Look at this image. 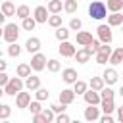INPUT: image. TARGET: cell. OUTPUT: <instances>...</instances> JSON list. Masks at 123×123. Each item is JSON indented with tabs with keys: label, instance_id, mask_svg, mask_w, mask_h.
<instances>
[{
	"label": "cell",
	"instance_id": "1",
	"mask_svg": "<svg viewBox=\"0 0 123 123\" xmlns=\"http://www.w3.org/2000/svg\"><path fill=\"white\" fill-rule=\"evenodd\" d=\"M88 15H90V19H96V21L108 17V6H106V2L92 0L88 4Z\"/></svg>",
	"mask_w": 123,
	"mask_h": 123
},
{
	"label": "cell",
	"instance_id": "2",
	"mask_svg": "<svg viewBox=\"0 0 123 123\" xmlns=\"http://www.w3.org/2000/svg\"><path fill=\"white\" fill-rule=\"evenodd\" d=\"M25 88V81L17 75V77H10V81L6 83V86H4V92L8 94V96H15L19 90H23Z\"/></svg>",
	"mask_w": 123,
	"mask_h": 123
},
{
	"label": "cell",
	"instance_id": "3",
	"mask_svg": "<svg viewBox=\"0 0 123 123\" xmlns=\"http://www.w3.org/2000/svg\"><path fill=\"white\" fill-rule=\"evenodd\" d=\"M8 44H12V42H17V38H19V27L15 25V23H8L6 27H4V37H2Z\"/></svg>",
	"mask_w": 123,
	"mask_h": 123
},
{
	"label": "cell",
	"instance_id": "4",
	"mask_svg": "<svg viewBox=\"0 0 123 123\" xmlns=\"http://www.w3.org/2000/svg\"><path fill=\"white\" fill-rule=\"evenodd\" d=\"M31 67H33V71H42V69H46V56L42 54V52H35L33 56H31Z\"/></svg>",
	"mask_w": 123,
	"mask_h": 123
},
{
	"label": "cell",
	"instance_id": "5",
	"mask_svg": "<svg viewBox=\"0 0 123 123\" xmlns=\"http://www.w3.org/2000/svg\"><path fill=\"white\" fill-rule=\"evenodd\" d=\"M96 35H98V38H100V42H110L111 44V40H113V35H111V27L110 25H98L96 27Z\"/></svg>",
	"mask_w": 123,
	"mask_h": 123
},
{
	"label": "cell",
	"instance_id": "6",
	"mask_svg": "<svg viewBox=\"0 0 123 123\" xmlns=\"http://www.w3.org/2000/svg\"><path fill=\"white\" fill-rule=\"evenodd\" d=\"M83 98H85V102H86V106L88 104H94V106H98L100 102H102V96H100V90H94V88H86V92L83 94Z\"/></svg>",
	"mask_w": 123,
	"mask_h": 123
},
{
	"label": "cell",
	"instance_id": "7",
	"mask_svg": "<svg viewBox=\"0 0 123 123\" xmlns=\"http://www.w3.org/2000/svg\"><path fill=\"white\" fill-rule=\"evenodd\" d=\"M58 50H60V54H62L63 58H73V56H75V52H77L75 44H73V42H69V40H62Z\"/></svg>",
	"mask_w": 123,
	"mask_h": 123
},
{
	"label": "cell",
	"instance_id": "8",
	"mask_svg": "<svg viewBox=\"0 0 123 123\" xmlns=\"http://www.w3.org/2000/svg\"><path fill=\"white\" fill-rule=\"evenodd\" d=\"M33 17L37 19V23H46L48 17H50V12H48L46 6H37L35 12H33Z\"/></svg>",
	"mask_w": 123,
	"mask_h": 123
},
{
	"label": "cell",
	"instance_id": "9",
	"mask_svg": "<svg viewBox=\"0 0 123 123\" xmlns=\"http://www.w3.org/2000/svg\"><path fill=\"white\" fill-rule=\"evenodd\" d=\"M40 46H42V42H40V38H38V37H29V38H27V42H25V50H27L29 54L40 52Z\"/></svg>",
	"mask_w": 123,
	"mask_h": 123
},
{
	"label": "cell",
	"instance_id": "10",
	"mask_svg": "<svg viewBox=\"0 0 123 123\" xmlns=\"http://www.w3.org/2000/svg\"><path fill=\"white\" fill-rule=\"evenodd\" d=\"M102 77H104V83L111 86V85H115V83H117L119 73H117L113 67H106V69H104V73H102Z\"/></svg>",
	"mask_w": 123,
	"mask_h": 123
},
{
	"label": "cell",
	"instance_id": "11",
	"mask_svg": "<svg viewBox=\"0 0 123 123\" xmlns=\"http://www.w3.org/2000/svg\"><path fill=\"white\" fill-rule=\"evenodd\" d=\"M62 79H63V83H65V85H73V83L79 79L77 69H73V67H65V69L62 71Z\"/></svg>",
	"mask_w": 123,
	"mask_h": 123
},
{
	"label": "cell",
	"instance_id": "12",
	"mask_svg": "<svg viewBox=\"0 0 123 123\" xmlns=\"http://www.w3.org/2000/svg\"><path fill=\"white\" fill-rule=\"evenodd\" d=\"M29 104H31V94H29V92L19 90V92L15 94V106L23 110V108H29Z\"/></svg>",
	"mask_w": 123,
	"mask_h": 123
},
{
	"label": "cell",
	"instance_id": "13",
	"mask_svg": "<svg viewBox=\"0 0 123 123\" xmlns=\"http://www.w3.org/2000/svg\"><path fill=\"white\" fill-rule=\"evenodd\" d=\"M85 119L86 121H98L100 119V108L94 104H88V108H85Z\"/></svg>",
	"mask_w": 123,
	"mask_h": 123
},
{
	"label": "cell",
	"instance_id": "14",
	"mask_svg": "<svg viewBox=\"0 0 123 123\" xmlns=\"http://www.w3.org/2000/svg\"><path fill=\"white\" fill-rule=\"evenodd\" d=\"M75 90L73 88H63L62 92H60V102L62 104H65V106H69V104H73V100H75Z\"/></svg>",
	"mask_w": 123,
	"mask_h": 123
},
{
	"label": "cell",
	"instance_id": "15",
	"mask_svg": "<svg viewBox=\"0 0 123 123\" xmlns=\"http://www.w3.org/2000/svg\"><path fill=\"white\" fill-rule=\"evenodd\" d=\"M92 38H94V37H92L90 31H77V44H79V46H86Z\"/></svg>",
	"mask_w": 123,
	"mask_h": 123
},
{
	"label": "cell",
	"instance_id": "16",
	"mask_svg": "<svg viewBox=\"0 0 123 123\" xmlns=\"http://www.w3.org/2000/svg\"><path fill=\"white\" fill-rule=\"evenodd\" d=\"M40 86V77H37V75H29V77H25V88L27 90H37Z\"/></svg>",
	"mask_w": 123,
	"mask_h": 123
},
{
	"label": "cell",
	"instance_id": "17",
	"mask_svg": "<svg viewBox=\"0 0 123 123\" xmlns=\"http://www.w3.org/2000/svg\"><path fill=\"white\" fill-rule=\"evenodd\" d=\"M90 56H92V54H90V52L83 46V48H79V50L75 52V56H73V58L77 60V63H86V62L90 60Z\"/></svg>",
	"mask_w": 123,
	"mask_h": 123
},
{
	"label": "cell",
	"instance_id": "18",
	"mask_svg": "<svg viewBox=\"0 0 123 123\" xmlns=\"http://www.w3.org/2000/svg\"><path fill=\"white\" fill-rule=\"evenodd\" d=\"M0 10H2V13L6 15V17H12V15H15V6H13V2H10V0H4L2 2V6H0Z\"/></svg>",
	"mask_w": 123,
	"mask_h": 123
},
{
	"label": "cell",
	"instance_id": "19",
	"mask_svg": "<svg viewBox=\"0 0 123 123\" xmlns=\"http://www.w3.org/2000/svg\"><path fill=\"white\" fill-rule=\"evenodd\" d=\"M46 8H48L50 13H62L63 2H62V0H48V2H46Z\"/></svg>",
	"mask_w": 123,
	"mask_h": 123
},
{
	"label": "cell",
	"instance_id": "20",
	"mask_svg": "<svg viewBox=\"0 0 123 123\" xmlns=\"http://www.w3.org/2000/svg\"><path fill=\"white\" fill-rule=\"evenodd\" d=\"M121 23H123L121 12H111V13L108 15V25H110V27H117V25H121Z\"/></svg>",
	"mask_w": 123,
	"mask_h": 123
},
{
	"label": "cell",
	"instance_id": "21",
	"mask_svg": "<svg viewBox=\"0 0 123 123\" xmlns=\"http://www.w3.org/2000/svg\"><path fill=\"white\" fill-rule=\"evenodd\" d=\"M77 10H79V2H77V0H63V12H65V13L73 15Z\"/></svg>",
	"mask_w": 123,
	"mask_h": 123
},
{
	"label": "cell",
	"instance_id": "22",
	"mask_svg": "<svg viewBox=\"0 0 123 123\" xmlns=\"http://www.w3.org/2000/svg\"><path fill=\"white\" fill-rule=\"evenodd\" d=\"M69 33H71V29L62 25V27H58V29H56V33H54V35H56V38L62 42V40H69Z\"/></svg>",
	"mask_w": 123,
	"mask_h": 123
},
{
	"label": "cell",
	"instance_id": "23",
	"mask_svg": "<svg viewBox=\"0 0 123 123\" xmlns=\"http://www.w3.org/2000/svg\"><path fill=\"white\" fill-rule=\"evenodd\" d=\"M31 63H19L17 65V69H15V75H19L21 79H25V77H29L31 75Z\"/></svg>",
	"mask_w": 123,
	"mask_h": 123
},
{
	"label": "cell",
	"instance_id": "24",
	"mask_svg": "<svg viewBox=\"0 0 123 123\" xmlns=\"http://www.w3.org/2000/svg\"><path fill=\"white\" fill-rule=\"evenodd\" d=\"M100 110L104 111V113H113L117 108H115V104H113V98H110V100H102L100 102Z\"/></svg>",
	"mask_w": 123,
	"mask_h": 123
},
{
	"label": "cell",
	"instance_id": "25",
	"mask_svg": "<svg viewBox=\"0 0 123 123\" xmlns=\"http://www.w3.org/2000/svg\"><path fill=\"white\" fill-rule=\"evenodd\" d=\"M121 62H123V48H117V50H113L110 54V63L111 65H119Z\"/></svg>",
	"mask_w": 123,
	"mask_h": 123
},
{
	"label": "cell",
	"instance_id": "26",
	"mask_svg": "<svg viewBox=\"0 0 123 123\" xmlns=\"http://www.w3.org/2000/svg\"><path fill=\"white\" fill-rule=\"evenodd\" d=\"M88 86H90V88H94V90H102V88L106 86L104 77H92V79L88 81Z\"/></svg>",
	"mask_w": 123,
	"mask_h": 123
},
{
	"label": "cell",
	"instance_id": "27",
	"mask_svg": "<svg viewBox=\"0 0 123 123\" xmlns=\"http://www.w3.org/2000/svg\"><path fill=\"white\" fill-rule=\"evenodd\" d=\"M86 88H88V83H85V81H81V79H77V81L73 83V90H75V94H85Z\"/></svg>",
	"mask_w": 123,
	"mask_h": 123
},
{
	"label": "cell",
	"instance_id": "28",
	"mask_svg": "<svg viewBox=\"0 0 123 123\" xmlns=\"http://www.w3.org/2000/svg\"><path fill=\"white\" fill-rule=\"evenodd\" d=\"M106 6H108V12H121L123 10V0H108Z\"/></svg>",
	"mask_w": 123,
	"mask_h": 123
},
{
	"label": "cell",
	"instance_id": "29",
	"mask_svg": "<svg viewBox=\"0 0 123 123\" xmlns=\"http://www.w3.org/2000/svg\"><path fill=\"white\" fill-rule=\"evenodd\" d=\"M15 15H17L19 19H25V17H29V15H31V10H29V6H27V4H21V6H17V10H15Z\"/></svg>",
	"mask_w": 123,
	"mask_h": 123
},
{
	"label": "cell",
	"instance_id": "30",
	"mask_svg": "<svg viewBox=\"0 0 123 123\" xmlns=\"http://www.w3.org/2000/svg\"><path fill=\"white\" fill-rule=\"evenodd\" d=\"M46 23H48L50 27L58 29V27H62V15H60V13H50V17H48Z\"/></svg>",
	"mask_w": 123,
	"mask_h": 123
},
{
	"label": "cell",
	"instance_id": "31",
	"mask_svg": "<svg viewBox=\"0 0 123 123\" xmlns=\"http://www.w3.org/2000/svg\"><path fill=\"white\" fill-rule=\"evenodd\" d=\"M21 27L25 29V31H33L35 27H37V19L35 17H25V19H21Z\"/></svg>",
	"mask_w": 123,
	"mask_h": 123
},
{
	"label": "cell",
	"instance_id": "32",
	"mask_svg": "<svg viewBox=\"0 0 123 123\" xmlns=\"http://www.w3.org/2000/svg\"><path fill=\"white\" fill-rule=\"evenodd\" d=\"M19 54H21V46H19L17 42H12V44L8 46V56H10V58H19Z\"/></svg>",
	"mask_w": 123,
	"mask_h": 123
},
{
	"label": "cell",
	"instance_id": "33",
	"mask_svg": "<svg viewBox=\"0 0 123 123\" xmlns=\"http://www.w3.org/2000/svg\"><path fill=\"white\" fill-rule=\"evenodd\" d=\"M46 69H48L50 73H58V71L62 69V63H60L58 60H46Z\"/></svg>",
	"mask_w": 123,
	"mask_h": 123
},
{
	"label": "cell",
	"instance_id": "34",
	"mask_svg": "<svg viewBox=\"0 0 123 123\" xmlns=\"http://www.w3.org/2000/svg\"><path fill=\"white\" fill-rule=\"evenodd\" d=\"M100 44H102V42H100V38H92V40H90V42H88L85 48H86L90 54H96V52L100 50Z\"/></svg>",
	"mask_w": 123,
	"mask_h": 123
},
{
	"label": "cell",
	"instance_id": "35",
	"mask_svg": "<svg viewBox=\"0 0 123 123\" xmlns=\"http://www.w3.org/2000/svg\"><path fill=\"white\" fill-rule=\"evenodd\" d=\"M48 96H50V92H48V88H42V86H38V88L35 90V98H37V100H40V102H44V100H48Z\"/></svg>",
	"mask_w": 123,
	"mask_h": 123
},
{
	"label": "cell",
	"instance_id": "36",
	"mask_svg": "<svg viewBox=\"0 0 123 123\" xmlns=\"http://www.w3.org/2000/svg\"><path fill=\"white\" fill-rule=\"evenodd\" d=\"M100 96H102V100H110V98H115V92L111 90L110 85H106V86L100 90Z\"/></svg>",
	"mask_w": 123,
	"mask_h": 123
},
{
	"label": "cell",
	"instance_id": "37",
	"mask_svg": "<svg viewBox=\"0 0 123 123\" xmlns=\"http://www.w3.org/2000/svg\"><path fill=\"white\" fill-rule=\"evenodd\" d=\"M94 58H96V63H100V65H106V63L110 62V56L104 54V52H100V50L94 54Z\"/></svg>",
	"mask_w": 123,
	"mask_h": 123
},
{
	"label": "cell",
	"instance_id": "38",
	"mask_svg": "<svg viewBox=\"0 0 123 123\" xmlns=\"http://www.w3.org/2000/svg\"><path fill=\"white\" fill-rule=\"evenodd\" d=\"M81 27H83V21H81L79 17H71V21H69V29H71V31H81Z\"/></svg>",
	"mask_w": 123,
	"mask_h": 123
},
{
	"label": "cell",
	"instance_id": "39",
	"mask_svg": "<svg viewBox=\"0 0 123 123\" xmlns=\"http://www.w3.org/2000/svg\"><path fill=\"white\" fill-rule=\"evenodd\" d=\"M29 110H31V113H33V115H35V113H40V111H42L40 100H33V102L29 104Z\"/></svg>",
	"mask_w": 123,
	"mask_h": 123
},
{
	"label": "cell",
	"instance_id": "40",
	"mask_svg": "<svg viewBox=\"0 0 123 123\" xmlns=\"http://www.w3.org/2000/svg\"><path fill=\"white\" fill-rule=\"evenodd\" d=\"M10 115H12V106L2 104V108H0V119H8Z\"/></svg>",
	"mask_w": 123,
	"mask_h": 123
},
{
	"label": "cell",
	"instance_id": "41",
	"mask_svg": "<svg viewBox=\"0 0 123 123\" xmlns=\"http://www.w3.org/2000/svg\"><path fill=\"white\" fill-rule=\"evenodd\" d=\"M42 113H44V117H46V121H48V123H50V121H56V113H54V110H52V108L42 110Z\"/></svg>",
	"mask_w": 123,
	"mask_h": 123
},
{
	"label": "cell",
	"instance_id": "42",
	"mask_svg": "<svg viewBox=\"0 0 123 123\" xmlns=\"http://www.w3.org/2000/svg\"><path fill=\"white\" fill-rule=\"evenodd\" d=\"M71 119H69V115L65 113V111H62V113H56V123H69Z\"/></svg>",
	"mask_w": 123,
	"mask_h": 123
},
{
	"label": "cell",
	"instance_id": "43",
	"mask_svg": "<svg viewBox=\"0 0 123 123\" xmlns=\"http://www.w3.org/2000/svg\"><path fill=\"white\" fill-rule=\"evenodd\" d=\"M50 108L54 110V113H62V111H65V110H67V108H65V104H62V102H60V104H52Z\"/></svg>",
	"mask_w": 123,
	"mask_h": 123
},
{
	"label": "cell",
	"instance_id": "44",
	"mask_svg": "<svg viewBox=\"0 0 123 123\" xmlns=\"http://www.w3.org/2000/svg\"><path fill=\"white\" fill-rule=\"evenodd\" d=\"M33 123H48V121H46L44 113L40 111V113H35V115H33Z\"/></svg>",
	"mask_w": 123,
	"mask_h": 123
},
{
	"label": "cell",
	"instance_id": "45",
	"mask_svg": "<svg viewBox=\"0 0 123 123\" xmlns=\"http://www.w3.org/2000/svg\"><path fill=\"white\" fill-rule=\"evenodd\" d=\"M100 52H104V54H108V56H110V54H111L113 50H111L110 42H102V44H100Z\"/></svg>",
	"mask_w": 123,
	"mask_h": 123
},
{
	"label": "cell",
	"instance_id": "46",
	"mask_svg": "<svg viewBox=\"0 0 123 123\" xmlns=\"http://www.w3.org/2000/svg\"><path fill=\"white\" fill-rule=\"evenodd\" d=\"M98 121L100 123H113V117H111V113H104V115H100Z\"/></svg>",
	"mask_w": 123,
	"mask_h": 123
},
{
	"label": "cell",
	"instance_id": "47",
	"mask_svg": "<svg viewBox=\"0 0 123 123\" xmlns=\"http://www.w3.org/2000/svg\"><path fill=\"white\" fill-rule=\"evenodd\" d=\"M8 81H10V77L6 75V71H0V86H6Z\"/></svg>",
	"mask_w": 123,
	"mask_h": 123
},
{
	"label": "cell",
	"instance_id": "48",
	"mask_svg": "<svg viewBox=\"0 0 123 123\" xmlns=\"http://www.w3.org/2000/svg\"><path fill=\"white\" fill-rule=\"evenodd\" d=\"M117 121H121V123H123V106H121V108H117Z\"/></svg>",
	"mask_w": 123,
	"mask_h": 123
},
{
	"label": "cell",
	"instance_id": "49",
	"mask_svg": "<svg viewBox=\"0 0 123 123\" xmlns=\"http://www.w3.org/2000/svg\"><path fill=\"white\" fill-rule=\"evenodd\" d=\"M6 67H8V63H6L2 58H0V71H6Z\"/></svg>",
	"mask_w": 123,
	"mask_h": 123
},
{
	"label": "cell",
	"instance_id": "50",
	"mask_svg": "<svg viewBox=\"0 0 123 123\" xmlns=\"http://www.w3.org/2000/svg\"><path fill=\"white\" fill-rule=\"evenodd\" d=\"M4 21H6V15H4V13H2V10H0V25H2Z\"/></svg>",
	"mask_w": 123,
	"mask_h": 123
},
{
	"label": "cell",
	"instance_id": "51",
	"mask_svg": "<svg viewBox=\"0 0 123 123\" xmlns=\"http://www.w3.org/2000/svg\"><path fill=\"white\" fill-rule=\"evenodd\" d=\"M4 94H6V92H4V86H0V98H2Z\"/></svg>",
	"mask_w": 123,
	"mask_h": 123
},
{
	"label": "cell",
	"instance_id": "52",
	"mask_svg": "<svg viewBox=\"0 0 123 123\" xmlns=\"http://www.w3.org/2000/svg\"><path fill=\"white\" fill-rule=\"evenodd\" d=\"M4 37V29H2V25H0V38Z\"/></svg>",
	"mask_w": 123,
	"mask_h": 123
},
{
	"label": "cell",
	"instance_id": "53",
	"mask_svg": "<svg viewBox=\"0 0 123 123\" xmlns=\"http://www.w3.org/2000/svg\"><path fill=\"white\" fill-rule=\"evenodd\" d=\"M119 94H121V98H123V85H121V88H119Z\"/></svg>",
	"mask_w": 123,
	"mask_h": 123
},
{
	"label": "cell",
	"instance_id": "54",
	"mask_svg": "<svg viewBox=\"0 0 123 123\" xmlns=\"http://www.w3.org/2000/svg\"><path fill=\"white\" fill-rule=\"evenodd\" d=\"M0 58H2V50H0Z\"/></svg>",
	"mask_w": 123,
	"mask_h": 123
},
{
	"label": "cell",
	"instance_id": "55",
	"mask_svg": "<svg viewBox=\"0 0 123 123\" xmlns=\"http://www.w3.org/2000/svg\"><path fill=\"white\" fill-rule=\"evenodd\" d=\"M0 108H2V104H0Z\"/></svg>",
	"mask_w": 123,
	"mask_h": 123
},
{
	"label": "cell",
	"instance_id": "56",
	"mask_svg": "<svg viewBox=\"0 0 123 123\" xmlns=\"http://www.w3.org/2000/svg\"><path fill=\"white\" fill-rule=\"evenodd\" d=\"M121 25H123V23H121ZM121 33H123V31H121Z\"/></svg>",
	"mask_w": 123,
	"mask_h": 123
},
{
	"label": "cell",
	"instance_id": "57",
	"mask_svg": "<svg viewBox=\"0 0 123 123\" xmlns=\"http://www.w3.org/2000/svg\"><path fill=\"white\" fill-rule=\"evenodd\" d=\"M10 2H13V0H10Z\"/></svg>",
	"mask_w": 123,
	"mask_h": 123
},
{
	"label": "cell",
	"instance_id": "58",
	"mask_svg": "<svg viewBox=\"0 0 123 123\" xmlns=\"http://www.w3.org/2000/svg\"><path fill=\"white\" fill-rule=\"evenodd\" d=\"M46 2H48V0H46Z\"/></svg>",
	"mask_w": 123,
	"mask_h": 123
}]
</instances>
